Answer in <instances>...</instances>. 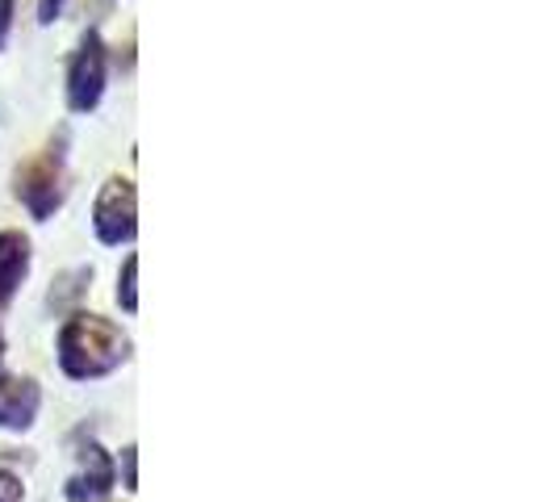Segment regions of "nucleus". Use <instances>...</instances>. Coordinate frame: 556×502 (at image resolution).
Listing matches in <instances>:
<instances>
[{
    "mask_svg": "<svg viewBox=\"0 0 556 502\" xmlns=\"http://www.w3.org/2000/svg\"><path fill=\"white\" fill-rule=\"evenodd\" d=\"M130 356V339L122 335L117 323L101 314H72L59 331V368L72 381H92L105 377Z\"/></svg>",
    "mask_w": 556,
    "mask_h": 502,
    "instance_id": "obj_1",
    "label": "nucleus"
},
{
    "mask_svg": "<svg viewBox=\"0 0 556 502\" xmlns=\"http://www.w3.org/2000/svg\"><path fill=\"white\" fill-rule=\"evenodd\" d=\"M17 197L38 223H47L67 197V164H63V139L42 147L34 160L17 167Z\"/></svg>",
    "mask_w": 556,
    "mask_h": 502,
    "instance_id": "obj_2",
    "label": "nucleus"
},
{
    "mask_svg": "<svg viewBox=\"0 0 556 502\" xmlns=\"http://www.w3.org/2000/svg\"><path fill=\"white\" fill-rule=\"evenodd\" d=\"M105 80H110V51L101 42L97 29L84 34L76 55L67 63V110L72 113H92L105 97Z\"/></svg>",
    "mask_w": 556,
    "mask_h": 502,
    "instance_id": "obj_3",
    "label": "nucleus"
},
{
    "mask_svg": "<svg viewBox=\"0 0 556 502\" xmlns=\"http://www.w3.org/2000/svg\"><path fill=\"white\" fill-rule=\"evenodd\" d=\"M92 226H97V239L110 243V248H122L135 239L139 230V193H135V180L130 176H110L97 193V205H92Z\"/></svg>",
    "mask_w": 556,
    "mask_h": 502,
    "instance_id": "obj_4",
    "label": "nucleus"
},
{
    "mask_svg": "<svg viewBox=\"0 0 556 502\" xmlns=\"http://www.w3.org/2000/svg\"><path fill=\"white\" fill-rule=\"evenodd\" d=\"M67 502H110L113 494V461L101 444L80 448V469L67 477Z\"/></svg>",
    "mask_w": 556,
    "mask_h": 502,
    "instance_id": "obj_5",
    "label": "nucleus"
},
{
    "mask_svg": "<svg viewBox=\"0 0 556 502\" xmlns=\"http://www.w3.org/2000/svg\"><path fill=\"white\" fill-rule=\"evenodd\" d=\"M42 406V390L29 377H0V427L26 431Z\"/></svg>",
    "mask_w": 556,
    "mask_h": 502,
    "instance_id": "obj_6",
    "label": "nucleus"
},
{
    "mask_svg": "<svg viewBox=\"0 0 556 502\" xmlns=\"http://www.w3.org/2000/svg\"><path fill=\"white\" fill-rule=\"evenodd\" d=\"M29 273V239L22 230H0V306L13 302L17 285Z\"/></svg>",
    "mask_w": 556,
    "mask_h": 502,
    "instance_id": "obj_7",
    "label": "nucleus"
},
{
    "mask_svg": "<svg viewBox=\"0 0 556 502\" xmlns=\"http://www.w3.org/2000/svg\"><path fill=\"white\" fill-rule=\"evenodd\" d=\"M135 277H139V255H126V264H122V273H117V302H122L126 314H135V310H139Z\"/></svg>",
    "mask_w": 556,
    "mask_h": 502,
    "instance_id": "obj_8",
    "label": "nucleus"
},
{
    "mask_svg": "<svg viewBox=\"0 0 556 502\" xmlns=\"http://www.w3.org/2000/svg\"><path fill=\"white\" fill-rule=\"evenodd\" d=\"M22 477L9 474V469H0V502H22Z\"/></svg>",
    "mask_w": 556,
    "mask_h": 502,
    "instance_id": "obj_9",
    "label": "nucleus"
},
{
    "mask_svg": "<svg viewBox=\"0 0 556 502\" xmlns=\"http://www.w3.org/2000/svg\"><path fill=\"white\" fill-rule=\"evenodd\" d=\"M13 17H17V0H0V51H4V42H9Z\"/></svg>",
    "mask_w": 556,
    "mask_h": 502,
    "instance_id": "obj_10",
    "label": "nucleus"
},
{
    "mask_svg": "<svg viewBox=\"0 0 556 502\" xmlns=\"http://www.w3.org/2000/svg\"><path fill=\"white\" fill-rule=\"evenodd\" d=\"M59 13H63V0H42V4H38V22H42V26H51Z\"/></svg>",
    "mask_w": 556,
    "mask_h": 502,
    "instance_id": "obj_11",
    "label": "nucleus"
},
{
    "mask_svg": "<svg viewBox=\"0 0 556 502\" xmlns=\"http://www.w3.org/2000/svg\"><path fill=\"white\" fill-rule=\"evenodd\" d=\"M122 465H126V490H135V448L122 452Z\"/></svg>",
    "mask_w": 556,
    "mask_h": 502,
    "instance_id": "obj_12",
    "label": "nucleus"
},
{
    "mask_svg": "<svg viewBox=\"0 0 556 502\" xmlns=\"http://www.w3.org/2000/svg\"><path fill=\"white\" fill-rule=\"evenodd\" d=\"M0 361H4V331H0Z\"/></svg>",
    "mask_w": 556,
    "mask_h": 502,
    "instance_id": "obj_13",
    "label": "nucleus"
}]
</instances>
